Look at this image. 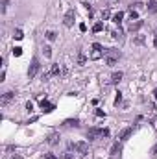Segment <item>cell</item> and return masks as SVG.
Wrapping results in <instances>:
<instances>
[{
	"instance_id": "6da1fadb",
	"label": "cell",
	"mask_w": 157,
	"mask_h": 159,
	"mask_svg": "<svg viewBox=\"0 0 157 159\" xmlns=\"http://www.w3.org/2000/svg\"><path fill=\"white\" fill-rule=\"evenodd\" d=\"M104 57H105V65L107 67H115L120 59V52L115 48H107V50H104Z\"/></svg>"
},
{
	"instance_id": "7a4b0ae2",
	"label": "cell",
	"mask_w": 157,
	"mask_h": 159,
	"mask_svg": "<svg viewBox=\"0 0 157 159\" xmlns=\"http://www.w3.org/2000/svg\"><path fill=\"white\" fill-rule=\"evenodd\" d=\"M70 148H74L80 156H87V154H89V142H85V141L74 142V144H70Z\"/></svg>"
},
{
	"instance_id": "3957f363",
	"label": "cell",
	"mask_w": 157,
	"mask_h": 159,
	"mask_svg": "<svg viewBox=\"0 0 157 159\" xmlns=\"http://www.w3.org/2000/svg\"><path fill=\"white\" fill-rule=\"evenodd\" d=\"M39 69H41V65H39V59H37V57H33V59H31V65H30V71H28V78H30V80H33L35 76H37Z\"/></svg>"
},
{
	"instance_id": "277c9868",
	"label": "cell",
	"mask_w": 157,
	"mask_h": 159,
	"mask_svg": "<svg viewBox=\"0 0 157 159\" xmlns=\"http://www.w3.org/2000/svg\"><path fill=\"white\" fill-rule=\"evenodd\" d=\"M104 50L105 48H102V45H98V43H94L92 45V52H91V59H100V57H104Z\"/></svg>"
},
{
	"instance_id": "5b68a950",
	"label": "cell",
	"mask_w": 157,
	"mask_h": 159,
	"mask_svg": "<svg viewBox=\"0 0 157 159\" xmlns=\"http://www.w3.org/2000/svg\"><path fill=\"white\" fill-rule=\"evenodd\" d=\"M74 17H76V13H74V9H69L65 13V19H63V22H65L67 28H70V26L74 24Z\"/></svg>"
},
{
	"instance_id": "8992f818",
	"label": "cell",
	"mask_w": 157,
	"mask_h": 159,
	"mask_svg": "<svg viewBox=\"0 0 157 159\" xmlns=\"http://www.w3.org/2000/svg\"><path fill=\"white\" fill-rule=\"evenodd\" d=\"M13 98H15V92L7 91V92H4V94H2V100H0V104H2V106H7V104H9Z\"/></svg>"
},
{
	"instance_id": "52a82bcc",
	"label": "cell",
	"mask_w": 157,
	"mask_h": 159,
	"mask_svg": "<svg viewBox=\"0 0 157 159\" xmlns=\"http://www.w3.org/2000/svg\"><path fill=\"white\" fill-rule=\"evenodd\" d=\"M96 137H102V130H96V128L89 130V133H87V139H89V141H94Z\"/></svg>"
},
{
	"instance_id": "ba28073f",
	"label": "cell",
	"mask_w": 157,
	"mask_h": 159,
	"mask_svg": "<svg viewBox=\"0 0 157 159\" xmlns=\"http://www.w3.org/2000/svg\"><path fill=\"white\" fill-rule=\"evenodd\" d=\"M131 131H133V128H126V130H122V131H120L118 139H120V141H126V139H128L129 135H131Z\"/></svg>"
},
{
	"instance_id": "9c48e42d",
	"label": "cell",
	"mask_w": 157,
	"mask_h": 159,
	"mask_svg": "<svg viewBox=\"0 0 157 159\" xmlns=\"http://www.w3.org/2000/svg\"><path fill=\"white\" fill-rule=\"evenodd\" d=\"M41 107H43V111H45V113H50V111L54 109V104H48L46 100H43V102H41Z\"/></svg>"
},
{
	"instance_id": "30bf717a",
	"label": "cell",
	"mask_w": 157,
	"mask_h": 159,
	"mask_svg": "<svg viewBox=\"0 0 157 159\" xmlns=\"http://www.w3.org/2000/svg\"><path fill=\"white\" fill-rule=\"evenodd\" d=\"M122 19H124V13H122V11H118V13L113 15V22H115V24H120V22H122Z\"/></svg>"
},
{
	"instance_id": "8fae6325",
	"label": "cell",
	"mask_w": 157,
	"mask_h": 159,
	"mask_svg": "<svg viewBox=\"0 0 157 159\" xmlns=\"http://www.w3.org/2000/svg\"><path fill=\"white\" fill-rule=\"evenodd\" d=\"M122 72H113V76H111V83H118L120 80H122Z\"/></svg>"
},
{
	"instance_id": "7c38bea8",
	"label": "cell",
	"mask_w": 157,
	"mask_h": 159,
	"mask_svg": "<svg viewBox=\"0 0 157 159\" xmlns=\"http://www.w3.org/2000/svg\"><path fill=\"white\" fill-rule=\"evenodd\" d=\"M148 11H150V13H157V2L155 0H150V2H148Z\"/></svg>"
},
{
	"instance_id": "4fadbf2b",
	"label": "cell",
	"mask_w": 157,
	"mask_h": 159,
	"mask_svg": "<svg viewBox=\"0 0 157 159\" xmlns=\"http://www.w3.org/2000/svg\"><path fill=\"white\" fill-rule=\"evenodd\" d=\"M50 72H52V76H59L61 74V67H59V65H52V69H50Z\"/></svg>"
},
{
	"instance_id": "5bb4252c",
	"label": "cell",
	"mask_w": 157,
	"mask_h": 159,
	"mask_svg": "<svg viewBox=\"0 0 157 159\" xmlns=\"http://www.w3.org/2000/svg\"><path fill=\"white\" fill-rule=\"evenodd\" d=\"M85 61H87L85 54H83V52H80V54H78V65H80V67H83V65H85Z\"/></svg>"
},
{
	"instance_id": "9a60e30c",
	"label": "cell",
	"mask_w": 157,
	"mask_h": 159,
	"mask_svg": "<svg viewBox=\"0 0 157 159\" xmlns=\"http://www.w3.org/2000/svg\"><path fill=\"white\" fill-rule=\"evenodd\" d=\"M57 141H59V135L57 133H52L48 137V144H57Z\"/></svg>"
},
{
	"instance_id": "2e32d148",
	"label": "cell",
	"mask_w": 157,
	"mask_h": 159,
	"mask_svg": "<svg viewBox=\"0 0 157 159\" xmlns=\"http://www.w3.org/2000/svg\"><path fill=\"white\" fill-rule=\"evenodd\" d=\"M142 26V21H135V22H131V26H129V30L131 32H137V30Z\"/></svg>"
},
{
	"instance_id": "e0dca14e",
	"label": "cell",
	"mask_w": 157,
	"mask_h": 159,
	"mask_svg": "<svg viewBox=\"0 0 157 159\" xmlns=\"http://www.w3.org/2000/svg\"><path fill=\"white\" fill-rule=\"evenodd\" d=\"M102 30H104V22H96V24L92 26V32H94V33L102 32Z\"/></svg>"
},
{
	"instance_id": "ac0fdd59",
	"label": "cell",
	"mask_w": 157,
	"mask_h": 159,
	"mask_svg": "<svg viewBox=\"0 0 157 159\" xmlns=\"http://www.w3.org/2000/svg\"><path fill=\"white\" fill-rule=\"evenodd\" d=\"M129 21H139V13H137V11L135 9H131V11H129Z\"/></svg>"
},
{
	"instance_id": "d6986e66",
	"label": "cell",
	"mask_w": 157,
	"mask_h": 159,
	"mask_svg": "<svg viewBox=\"0 0 157 159\" xmlns=\"http://www.w3.org/2000/svg\"><path fill=\"white\" fill-rule=\"evenodd\" d=\"M15 39H17V41H21L22 39V37H24V33H22V30H15Z\"/></svg>"
},
{
	"instance_id": "ffe728a7",
	"label": "cell",
	"mask_w": 157,
	"mask_h": 159,
	"mask_svg": "<svg viewBox=\"0 0 157 159\" xmlns=\"http://www.w3.org/2000/svg\"><path fill=\"white\" fill-rule=\"evenodd\" d=\"M43 54H45V57H50L52 56V48H50V46H45V48H43Z\"/></svg>"
},
{
	"instance_id": "44dd1931",
	"label": "cell",
	"mask_w": 157,
	"mask_h": 159,
	"mask_svg": "<svg viewBox=\"0 0 157 159\" xmlns=\"http://www.w3.org/2000/svg\"><path fill=\"white\" fill-rule=\"evenodd\" d=\"M109 17H111V13H109V9H104V11H102V21H107Z\"/></svg>"
},
{
	"instance_id": "7402d4cb",
	"label": "cell",
	"mask_w": 157,
	"mask_h": 159,
	"mask_svg": "<svg viewBox=\"0 0 157 159\" xmlns=\"http://www.w3.org/2000/svg\"><path fill=\"white\" fill-rule=\"evenodd\" d=\"M46 39H48V41H54V39H56V33H54L52 30H50V32H46Z\"/></svg>"
},
{
	"instance_id": "603a6c76",
	"label": "cell",
	"mask_w": 157,
	"mask_h": 159,
	"mask_svg": "<svg viewBox=\"0 0 157 159\" xmlns=\"http://www.w3.org/2000/svg\"><path fill=\"white\" fill-rule=\"evenodd\" d=\"M7 6H9V0H2V13L7 11Z\"/></svg>"
},
{
	"instance_id": "cb8c5ba5",
	"label": "cell",
	"mask_w": 157,
	"mask_h": 159,
	"mask_svg": "<svg viewBox=\"0 0 157 159\" xmlns=\"http://www.w3.org/2000/svg\"><path fill=\"white\" fill-rule=\"evenodd\" d=\"M21 54H22V48H21V46H15V48H13V56H21Z\"/></svg>"
},
{
	"instance_id": "d4e9b609",
	"label": "cell",
	"mask_w": 157,
	"mask_h": 159,
	"mask_svg": "<svg viewBox=\"0 0 157 159\" xmlns=\"http://www.w3.org/2000/svg\"><path fill=\"white\" fill-rule=\"evenodd\" d=\"M65 126H78V120H65Z\"/></svg>"
},
{
	"instance_id": "484cf974",
	"label": "cell",
	"mask_w": 157,
	"mask_h": 159,
	"mask_svg": "<svg viewBox=\"0 0 157 159\" xmlns=\"http://www.w3.org/2000/svg\"><path fill=\"white\" fill-rule=\"evenodd\" d=\"M135 43H137V45H142V43H144V37H142V35L135 37Z\"/></svg>"
},
{
	"instance_id": "4316f807",
	"label": "cell",
	"mask_w": 157,
	"mask_h": 159,
	"mask_svg": "<svg viewBox=\"0 0 157 159\" xmlns=\"http://www.w3.org/2000/svg\"><path fill=\"white\" fill-rule=\"evenodd\" d=\"M120 100H122V96H120V92H118V94H116V98H115V104H116V106L120 104Z\"/></svg>"
},
{
	"instance_id": "83f0119b",
	"label": "cell",
	"mask_w": 157,
	"mask_h": 159,
	"mask_svg": "<svg viewBox=\"0 0 157 159\" xmlns=\"http://www.w3.org/2000/svg\"><path fill=\"white\" fill-rule=\"evenodd\" d=\"M45 157H46V159H57L54 154H45Z\"/></svg>"
},
{
	"instance_id": "f1b7e54d",
	"label": "cell",
	"mask_w": 157,
	"mask_h": 159,
	"mask_svg": "<svg viewBox=\"0 0 157 159\" xmlns=\"http://www.w3.org/2000/svg\"><path fill=\"white\" fill-rule=\"evenodd\" d=\"M26 109H28V111H31V109H33V104H31V102H28V104H26Z\"/></svg>"
},
{
	"instance_id": "f546056e",
	"label": "cell",
	"mask_w": 157,
	"mask_h": 159,
	"mask_svg": "<svg viewBox=\"0 0 157 159\" xmlns=\"http://www.w3.org/2000/svg\"><path fill=\"white\" fill-rule=\"evenodd\" d=\"M80 32H87V26H85V24H80Z\"/></svg>"
},
{
	"instance_id": "4dcf8cb0",
	"label": "cell",
	"mask_w": 157,
	"mask_h": 159,
	"mask_svg": "<svg viewBox=\"0 0 157 159\" xmlns=\"http://www.w3.org/2000/svg\"><path fill=\"white\" fill-rule=\"evenodd\" d=\"M96 115H98V117H105V113H104V111H100V109H96Z\"/></svg>"
},
{
	"instance_id": "1f68e13d",
	"label": "cell",
	"mask_w": 157,
	"mask_h": 159,
	"mask_svg": "<svg viewBox=\"0 0 157 159\" xmlns=\"http://www.w3.org/2000/svg\"><path fill=\"white\" fill-rule=\"evenodd\" d=\"M109 135V130H102V137H107Z\"/></svg>"
},
{
	"instance_id": "d6a6232c",
	"label": "cell",
	"mask_w": 157,
	"mask_h": 159,
	"mask_svg": "<svg viewBox=\"0 0 157 159\" xmlns=\"http://www.w3.org/2000/svg\"><path fill=\"white\" fill-rule=\"evenodd\" d=\"M65 159H72V156H70V154H65Z\"/></svg>"
},
{
	"instance_id": "836d02e7",
	"label": "cell",
	"mask_w": 157,
	"mask_h": 159,
	"mask_svg": "<svg viewBox=\"0 0 157 159\" xmlns=\"http://www.w3.org/2000/svg\"><path fill=\"white\" fill-rule=\"evenodd\" d=\"M11 159H22V157H21V156H17V154H15V156L11 157Z\"/></svg>"
},
{
	"instance_id": "e575fe53",
	"label": "cell",
	"mask_w": 157,
	"mask_h": 159,
	"mask_svg": "<svg viewBox=\"0 0 157 159\" xmlns=\"http://www.w3.org/2000/svg\"><path fill=\"white\" fill-rule=\"evenodd\" d=\"M154 45H155V46H157V33H155V41H154Z\"/></svg>"
},
{
	"instance_id": "d590c367",
	"label": "cell",
	"mask_w": 157,
	"mask_h": 159,
	"mask_svg": "<svg viewBox=\"0 0 157 159\" xmlns=\"http://www.w3.org/2000/svg\"><path fill=\"white\" fill-rule=\"evenodd\" d=\"M154 96H155V98H157V89H155V91H154Z\"/></svg>"
}]
</instances>
